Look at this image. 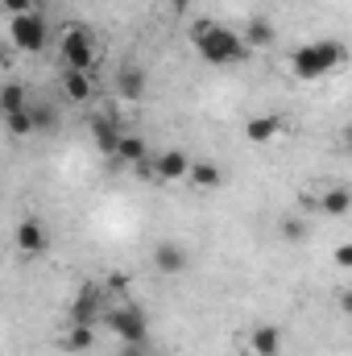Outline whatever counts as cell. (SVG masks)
Instances as JSON below:
<instances>
[{
    "label": "cell",
    "instance_id": "obj_1",
    "mask_svg": "<svg viewBox=\"0 0 352 356\" xmlns=\"http://www.w3.org/2000/svg\"><path fill=\"white\" fill-rule=\"evenodd\" d=\"M191 42L199 50V58L211 63V67H237V63H245L253 54L249 42H245V33L220 25V21H207V17L191 25Z\"/></svg>",
    "mask_w": 352,
    "mask_h": 356
},
{
    "label": "cell",
    "instance_id": "obj_2",
    "mask_svg": "<svg viewBox=\"0 0 352 356\" xmlns=\"http://www.w3.org/2000/svg\"><path fill=\"white\" fill-rule=\"evenodd\" d=\"M344 58H349L344 46H340L336 38H323V42L298 46V50L290 54V71H294V79H303V83H319V79H328L332 71H340Z\"/></svg>",
    "mask_w": 352,
    "mask_h": 356
},
{
    "label": "cell",
    "instance_id": "obj_3",
    "mask_svg": "<svg viewBox=\"0 0 352 356\" xmlns=\"http://www.w3.org/2000/svg\"><path fill=\"white\" fill-rule=\"evenodd\" d=\"M104 323L112 327V336L120 344H150V315L137 302H120L104 315Z\"/></svg>",
    "mask_w": 352,
    "mask_h": 356
},
{
    "label": "cell",
    "instance_id": "obj_4",
    "mask_svg": "<svg viewBox=\"0 0 352 356\" xmlns=\"http://www.w3.org/2000/svg\"><path fill=\"white\" fill-rule=\"evenodd\" d=\"M8 42H13L17 50H25V54L46 50V42H50L46 17H42L38 8H33V13H21V17H8Z\"/></svg>",
    "mask_w": 352,
    "mask_h": 356
},
{
    "label": "cell",
    "instance_id": "obj_5",
    "mask_svg": "<svg viewBox=\"0 0 352 356\" xmlns=\"http://www.w3.org/2000/svg\"><path fill=\"white\" fill-rule=\"evenodd\" d=\"M58 54H63V71H91V63H95V42H91V33L83 25H71V29L63 33Z\"/></svg>",
    "mask_w": 352,
    "mask_h": 356
},
{
    "label": "cell",
    "instance_id": "obj_6",
    "mask_svg": "<svg viewBox=\"0 0 352 356\" xmlns=\"http://www.w3.org/2000/svg\"><path fill=\"white\" fill-rule=\"evenodd\" d=\"M13 245H17L25 257H38V253H46L50 232H46V224H42L38 216H25V220L17 224V232H13Z\"/></svg>",
    "mask_w": 352,
    "mask_h": 356
},
{
    "label": "cell",
    "instance_id": "obj_7",
    "mask_svg": "<svg viewBox=\"0 0 352 356\" xmlns=\"http://www.w3.org/2000/svg\"><path fill=\"white\" fill-rule=\"evenodd\" d=\"M99 315H104V290L91 282V286L79 290V298L71 302V315H67V319H71V323H95Z\"/></svg>",
    "mask_w": 352,
    "mask_h": 356
},
{
    "label": "cell",
    "instance_id": "obj_8",
    "mask_svg": "<svg viewBox=\"0 0 352 356\" xmlns=\"http://www.w3.org/2000/svg\"><path fill=\"white\" fill-rule=\"evenodd\" d=\"M191 178V158L182 149H166L154 158V182H182Z\"/></svg>",
    "mask_w": 352,
    "mask_h": 356
},
{
    "label": "cell",
    "instance_id": "obj_9",
    "mask_svg": "<svg viewBox=\"0 0 352 356\" xmlns=\"http://www.w3.org/2000/svg\"><path fill=\"white\" fill-rule=\"evenodd\" d=\"M186 266H191V257H186V249H182L178 241H162V245L154 249V269H158V273L178 277V273H186Z\"/></svg>",
    "mask_w": 352,
    "mask_h": 356
},
{
    "label": "cell",
    "instance_id": "obj_10",
    "mask_svg": "<svg viewBox=\"0 0 352 356\" xmlns=\"http://www.w3.org/2000/svg\"><path fill=\"white\" fill-rule=\"evenodd\" d=\"M278 133H282V116H278V112L253 116V120L245 124V137H249V145H273V141H278Z\"/></svg>",
    "mask_w": 352,
    "mask_h": 356
},
{
    "label": "cell",
    "instance_id": "obj_11",
    "mask_svg": "<svg viewBox=\"0 0 352 356\" xmlns=\"http://www.w3.org/2000/svg\"><path fill=\"white\" fill-rule=\"evenodd\" d=\"M249 353L253 356H278L282 353V332H278L273 323L253 327V336H249Z\"/></svg>",
    "mask_w": 352,
    "mask_h": 356
},
{
    "label": "cell",
    "instance_id": "obj_12",
    "mask_svg": "<svg viewBox=\"0 0 352 356\" xmlns=\"http://www.w3.org/2000/svg\"><path fill=\"white\" fill-rule=\"evenodd\" d=\"M319 211L323 216H349L352 211V191L349 186H328L319 195Z\"/></svg>",
    "mask_w": 352,
    "mask_h": 356
},
{
    "label": "cell",
    "instance_id": "obj_13",
    "mask_svg": "<svg viewBox=\"0 0 352 356\" xmlns=\"http://www.w3.org/2000/svg\"><path fill=\"white\" fill-rule=\"evenodd\" d=\"M91 344H95V323H71L67 332H63V348L67 353H88Z\"/></svg>",
    "mask_w": 352,
    "mask_h": 356
},
{
    "label": "cell",
    "instance_id": "obj_14",
    "mask_svg": "<svg viewBox=\"0 0 352 356\" xmlns=\"http://www.w3.org/2000/svg\"><path fill=\"white\" fill-rule=\"evenodd\" d=\"M91 137H95L99 154H112V158H116V149H120V133H116V124H112V120L95 116V120H91Z\"/></svg>",
    "mask_w": 352,
    "mask_h": 356
},
{
    "label": "cell",
    "instance_id": "obj_15",
    "mask_svg": "<svg viewBox=\"0 0 352 356\" xmlns=\"http://www.w3.org/2000/svg\"><path fill=\"white\" fill-rule=\"evenodd\" d=\"M191 186H199V191H216L220 182H224V170L216 166V162H191V178H186Z\"/></svg>",
    "mask_w": 352,
    "mask_h": 356
},
{
    "label": "cell",
    "instance_id": "obj_16",
    "mask_svg": "<svg viewBox=\"0 0 352 356\" xmlns=\"http://www.w3.org/2000/svg\"><path fill=\"white\" fill-rule=\"evenodd\" d=\"M33 99H29V91L21 88V83H4L0 88V116H13V112H25Z\"/></svg>",
    "mask_w": 352,
    "mask_h": 356
},
{
    "label": "cell",
    "instance_id": "obj_17",
    "mask_svg": "<svg viewBox=\"0 0 352 356\" xmlns=\"http://www.w3.org/2000/svg\"><path fill=\"white\" fill-rule=\"evenodd\" d=\"M63 91H67V99H71V104H88V99H91L88 71H67V75H63Z\"/></svg>",
    "mask_w": 352,
    "mask_h": 356
},
{
    "label": "cell",
    "instance_id": "obj_18",
    "mask_svg": "<svg viewBox=\"0 0 352 356\" xmlns=\"http://www.w3.org/2000/svg\"><path fill=\"white\" fill-rule=\"evenodd\" d=\"M116 91H120L125 99H141V95H145V71H141V67H125L120 79H116Z\"/></svg>",
    "mask_w": 352,
    "mask_h": 356
},
{
    "label": "cell",
    "instance_id": "obj_19",
    "mask_svg": "<svg viewBox=\"0 0 352 356\" xmlns=\"http://www.w3.org/2000/svg\"><path fill=\"white\" fill-rule=\"evenodd\" d=\"M273 25L265 21V17H253L249 25H245V42H249V50H262V46H273Z\"/></svg>",
    "mask_w": 352,
    "mask_h": 356
},
{
    "label": "cell",
    "instance_id": "obj_20",
    "mask_svg": "<svg viewBox=\"0 0 352 356\" xmlns=\"http://www.w3.org/2000/svg\"><path fill=\"white\" fill-rule=\"evenodd\" d=\"M29 116H33V133H50V129L58 124L54 104H42V99H33V104H29Z\"/></svg>",
    "mask_w": 352,
    "mask_h": 356
},
{
    "label": "cell",
    "instance_id": "obj_21",
    "mask_svg": "<svg viewBox=\"0 0 352 356\" xmlns=\"http://www.w3.org/2000/svg\"><path fill=\"white\" fill-rule=\"evenodd\" d=\"M116 158L137 166V162L145 158V141H141V137H120V149H116Z\"/></svg>",
    "mask_w": 352,
    "mask_h": 356
},
{
    "label": "cell",
    "instance_id": "obj_22",
    "mask_svg": "<svg viewBox=\"0 0 352 356\" xmlns=\"http://www.w3.org/2000/svg\"><path fill=\"white\" fill-rule=\"evenodd\" d=\"M4 124H8V133H13V137H33V116H29V108H25V112L4 116Z\"/></svg>",
    "mask_w": 352,
    "mask_h": 356
},
{
    "label": "cell",
    "instance_id": "obj_23",
    "mask_svg": "<svg viewBox=\"0 0 352 356\" xmlns=\"http://www.w3.org/2000/svg\"><path fill=\"white\" fill-rule=\"evenodd\" d=\"M282 236H286L290 245H298V241H307V224L294 220V216H286V220H282Z\"/></svg>",
    "mask_w": 352,
    "mask_h": 356
},
{
    "label": "cell",
    "instance_id": "obj_24",
    "mask_svg": "<svg viewBox=\"0 0 352 356\" xmlns=\"http://www.w3.org/2000/svg\"><path fill=\"white\" fill-rule=\"evenodd\" d=\"M332 261H336V269H344V273H352V241H344V245H336Z\"/></svg>",
    "mask_w": 352,
    "mask_h": 356
},
{
    "label": "cell",
    "instance_id": "obj_25",
    "mask_svg": "<svg viewBox=\"0 0 352 356\" xmlns=\"http://www.w3.org/2000/svg\"><path fill=\"white\" fill-rule=\"evenodd\" d=\"M8 17H21V13H33V0H0Z\"/></svg>",
    "mask_w": 352,
    "mask_h": 356
},
{
    "label": "cell",
    "instance_id": "obj_26",
    "mask_svg": "<svg viewBox=\"0 0 352 356\" xmlns=\"http://www.w3.org/2000/svg\"><path fill=\"white\" fill-rule=\"evenodd\" d=\"M116 356H154V353H150V344H120Z\"/></svg>",
    "mask_w": 352,
    "mask_h": 356
},
{
    "label": "cell",
    "instance_id": "obj_27",
    "mask_svg": "<svg viewBox=\"0 0 352 356\" xmlns=\"http://www.w3.org/2000/svg\"><path fill=\"white\" fill-rule=\"evenodd\" d=\"M340 311H344V315L352 319V286L344 290V294H340Z\"/></svg>",
    "mask_w": 352,
    "mask_h": 356
},
{
    "label": "cell",
    "instance_id": "obj_28",
    "mask_svg": "<svg viewBox=\"0 0 352 356\" xmlns=\"http://www.w3.org/2000/svg\"><path fill=\"white\" fill-rule=\"evenodd\" d=\"M340 145H344V149H349V154H352V120H349V124H344V133H340Z\"/></svg>",
    "mask_w": 352,
    "mask_h": 356
},
{
    "label": "cell",
    "instance_id": "obj_29",
    "mask_svg": "<svg viewBox=\"0 0 352 356\" xmlns=\"http://www.w3.org/2000/svg\"><path fill=\"white\" fill-rule=\"evenodd\" d=\"M175 8H178V13H186V8H191V0H175Z\"/></svg>",
    "mask_w": 352,
    "mask_h": 356
}]
</instances>
